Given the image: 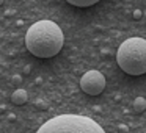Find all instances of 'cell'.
I'll use <instances>...</instances> for the list:
<instances>
[{
	"instance_id": "30bf717a",
	"label": "cell",
	"mask_w": 146,
	"mask_h": 133,
	"mask_svg": "<svg viewBox=\"0 0 146 133\" xmlns=\"http://www.w3.org/2000/svg\"><path fill=\"white\" fill-rule=\"evenodd\" d=\"M8 119H10V120H14V119H16V114L10 113V116H8Z\"/></svg>"
},
{
	"instance_id": "3957f363",
	"label": "cell",
	"mask_w": 146,
	"mask_h": 133,
	"mask_svg": "<svg viewBox=\"0 0 146 133\" xmlns=\"http://www.w3.org/2000/svg\"><path fill=\"white\" fill-rule=\"evenodd\" d=\"M118 66L129 75L146 74V39L129 38L116 52Z\"/></svg>"
},
{
	"instance_id": "7c38bea8",
	"label": "cell",
	"mask_w": 146,
	"mask_h": 133,
	"mask_svg": "<svg viewBox=\"0 0 146 133\" xmlns=\"http://www.w3.org/2000/svg\"><path fill=\"white\" fill-rule=\"evenodd\" d=\"M2 5H3V0H0V7H2Z\"/></svg>"
},
{
	"instance_id": "8fae6325",
	"label": "cell",
	"mask_w": 146,
	"mask_h": 133,
	"mask_svg": "<svg viewBox=\"0 0 146 133\" xmlns=\"http://www.w3.org/2000/svg\"><path fill=\"white\" fill-rule=\"evenodd\" d=\"M30 72V66H25V69H24V74H29Z\"/></svg>"
},
{
	"instance_id": "ba28073f",
	"label": "cell",
	"mask_w": 146,
	"mask_h": 133,
	"mask_svg": "<svg viewBox=\"0 0 146 133\" xmlns=\"http://www.w3.org/2000/svg\"><path fill=\"white\" fill-rule=\"evenodd\" d=\"M11 82H13V85H14V86H19L21 83H22V75H13Z\"/></svg>"
},
{
	"instance_id": "5b68a950",
	"label": "cell",
	"mask_w": 146,
	"mask_h": 133,
	"mask_svg": "<svg viewBox=\"0 0 146 133\" xmlns=\"http://www.w3.org/2000/svg\"><path fill=\"white\" fill-rule=\"evenodd\" d=\"M27 100H29V94H27L25 89L17 88L16 91L11 94V102H13L14 105H24Z\"/></svg>"
},
{
	"instance_id": "7a4b0ae2",
	"label": "cell",
	"mask_w": 146,
	"mask_h": 133,
	"mask_svg": "<svg viewBox=\"0 0 146 133\" xmlns=\"http://www.w3.org/2000/svg\"><path fill=\"white\" fill-rule=\"evenodd\" d=\"M36 133H105V130L88 116L60 114L44 122Z\"/></svg>"
},
{
	"instance_id": "277c9868",
	"label": "cell",
	"mask_w": 146,
	"mask_h": 133,
	"mask_svg": "<svg viewBox=\"0 0 146 133\" xmlns=\"http://www.w3.org/2000/svg\"><path fill=\"white\" fill-rule=\"evenodd\" d=\"M80 88L88 95H99L105 89V77L99 70H88L80 78Z\"/></svg>"
},
{
	"instance_id": "6da1fadb",
	"label": "cell",
	"mask_w": 146,
	"mask_h": 133,
	"mask_svg": "<svg viewBox=\"0 0 146 133\" xmlns=\"http://www.w3.org/2000/svg\"><path fill=\"white\" fill-rule=\"evenodd\" d=\"M64 36L61 28L52 20L35 22L25 35V45L38 58H52L61 50Z\"/></svg>"
},
{
	"instance_id": "8992f818",
	"label": "cell",
	"mask_w": 146,
	"mask_h": 133,
	"mask_svg": "<svg viewBox=\"0 0 146 133\" xmlns=\"http://www.w3.org/2000/svg\"><path fill=\"white\" fill-rule=\"evenodd\" d=\"M66 2L74 5V7H79V8H88L91 5H96L99 0H66Z\"/></svg>"
},
{
	"instance_id": "52a82bcc",
	"label": "cell",
	"mask_w": 146,
	"mask_h": 133,
	"mask_svg": "<svg viewBox=\"0 0 146 133\" xmlns=\"http://www.w3.org/2000/svg\"><path fill=\"white\" fill-rule=\"evenodd\" d=\"M133 110L137 113H141V111L146 110V99L145 97H137L133 100Z\"/></svg>"
},
{
	"instance_id": "9c48e42d",
	"label": "cell",
	"mask_w": 146,
	"mask_h": 133,
	"mask_svg": "<svg viewBox=\"0 0 146 133\" xmlns=\"http://www.w3.org/2000/svg\"><path fill=\"white\" fill-rule=\"evenodd\" d=\"M143 11L141 10H135L133 11V19H137V20H140V19H143Z\"/></svg>"
}]
</instances>
